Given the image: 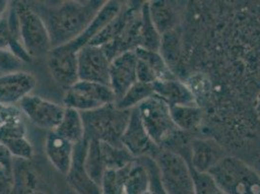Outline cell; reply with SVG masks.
<instances>
[{
	"instance_id": "obj_1",
	"label": "cell",
	"mask_w": 260,
	"mask_h": 194,
	"mask_svg": "<svg viewBox=\"0 0 260 194\" xmlns=\"http://www.w3.org/2000/svg\"><path fill=\"white\" fill-rule=\"evenodd\" d=\"M105 1H63L58 4L30 2L42 18L51 38L52 47L76 40L87 29Z\"/></svg>"
},
{
	"instance_id": "obj_2",
	"label": "cell",
	"mask_w": 260,
	"mask_h": 194,
	"mask_svg": "<svg viewBox=\"0 0 260 194\" xmlns=\"http://www.w3.org/2000/svg\"><path fill=\"white\" fill-rule=\"evenodd\" d=\"M85 139L109 143L121 147V137L127 127L131 110H121L115 103L83 112Z\"/></svg>"
},
{
	"instance_id": "obj_3",
	"label": "cell",
	"mask_w": 260,
	"mask_h": 194,
	"mask_svg": "<svg viewBox=\"0 0 260 194\" xmlns=\"http://www.w3.org/2000/svg\"><path fill=\"white\" fill-rule=\"evenodd\" d=\"M209 174L224 194H260V176L244 162L225 156Z\"/></svg>"
},
{
	"instance_id": "obj_4",
	"label": "cell",
	"mask_w": 260,
	"mask_h": 194,
	"mask_svg": "<svg viewBox=\"0 0 260 194\" xmlns=\"http://www.w3.org/2000/svg\"><path fill=\"white\" fill-rule=\"evenodd\" d=\"M15 6L25 52L31 59L46 57L53 47L42 18L34 10L30 2H15Z\"/></svg>"
},
{
	"instance_id": "obj_5",
	"label": "cell",
	"mask_w": 260,
	"mask_h": 194,
	"mask_svg": "<svg viewBox=\"0 0 260 194\" xmlns=\"http://www.w3.org/2000/svg\"><path fill=\"white\" fill-rule=\"evenodd\" d=\"M142 123L156 146H160L179 130L174 123L170 107L156 95L148 98L137 107Z\"/></svg>"
},
{
	"instance_id": "obj_6",
	"label": "cell",
	"mask_w": 260,
	"mask_h": 194,
	"mask_svg": "<svg viewBox=\"0 0 260 194\" xmlns=\"http://www.w3.org/2000/svg\"><path fill=\"white\" fill-rule=\"evenodd\" d=\"M116 102V96L110 86L78 81L74 86L65 90L62 105L80 113L100 108Z\"/></svg>"
},
{
	"instance_id": "obj_7",
	"label": "cell",
	"mask_w": 260,
	"mask_h": 194,
	"mask_svg": "<svg viewBox=\"0 0 260 194\" xmlns=\"http://www.w3.org/2000/svg\"><path fill=\"white\" fill-rule=\"evenodd\" d=\"M160 182L166 194H195L193 180L185 160L172 152L158 156Z\"/></svg>"
},
{
	"instance_id": "obj_8",
	"label": "cell",
	"mask_w": 260,
	"mask_h": 194,
	"mask_svg": "<svg viewBox=\"0 0 260 194\" xmlns=\"http://www.w3.org/2000/svg\"><path fill=\"white\" fill-rule=\"evenodd\" d=\"M46 58L52 78L65 90L74 86L79 81L78 51L70 44L53 48Z\"/></svg>"
},
{
	"instance_id": "obj_9",
	"label": "cell",
	"mask_w": 260,
	"mask_h": 194,
	"mask_svg": "<svg viewBox=\"0 0 260 194\" xmlns=\"http://www.w3.org/2000/svg\"><path fill=\"white\" fill-rule=\"evenodd\" d=\"M18 106L33 124L49 132L57 127L65 111L63 105L33 94L23 98Z\"/></svg>"
},
{
	"instance_id": "obj_10",
	"label": "cell",
	"mask_w": 260,
	"mask_h": 194,
	"mask_svg": "<svg viewBox=\"0 0 260 194\" xmlns=\"http://www.w3.org/2000/svg\"><path fill=\"white\" fill-rule=\"evenodd\" d=\"M111 60L101 47L87 45L78 52L79 81L110 86Z\"/></svg>"
},
{
	"instance_id": "obj_11",
	"label": "cell",
	"mask_w": 260,
	"mask_h": 194,
	"mask_svg": "<svg viewBox=\"0 0 260 194\" xmlns=\"http://www.w3.org/2000/svg\"><path fill=\"white\" fill-rule=\"evenodd\" d=\"M36 85V77L23 70L0 75V104L18 106L23 98L32 93Z\"/></svg>"
},
{
	"instance_id": "obj_12",
	"label": "cell",
	"mask_w": 260,
	"mask_h": 194,
	"mask_svg": "<svg viewBox=\"0 0 260 194\" xmlns=\"http://www.w3.org/2000/svg\"><path fill=\"white\" fill-rule=\"evenodd\" d=\"M137 56L134 52L119 54L111 61L110 87L115 93L116 101L133 86L137 80Z\"/></svg>"
},
{
	"instance_id": "obj_13",
	"label": "cell",
	"mask_w": 260,
	"mask_h": 194,
	"mask_svg": "<svg viewBox=\"0 0 260 194\" xmlns=\"http://www.w3.org/2000/svg\"><path fill=\"white\" fill-rule=\"evenodd\" d=\"M0 143L6 147L14 158L30 160L34 148L27 139V131L23 119H17L0 125Z\"/></svg>"
},
{
	"instance_id": "obj_14",
	"label": "cell",
	"mask_w": 260,
	"mask_h": 194,
	"mask_svg": "<svg viewBox=\"0 0 260 194\" xmlns=\"http://www.w3.org/2000/svg\"><path fill=\"white\" fill-rule=\"evenodd\" d=\"M87 148L86 139L75 145L72 163L65 176L66 182L77 194H102L101 187L89 177L85 167Z\"/></svg>"
},
{
	"instance_id": "obj_15",
	"label": "cell",
	"mask_w": 260,
	"mask_h": 194,
	"mask_svg": "<svg viewBox=\"0 0 260 194\" xmlns=\"http://www.w3.org/2000/svg\"><path fill=\"white\" fill-rule=\"evenodd\" d=\"M121 145L134 158L147 157L154 153L157 147L145 130L137 108L131 110L129 122L121 137Z\"/></svg>"
},
{
	"instance_id": "obj_16",
	"label": "cell",
	"mask_w": 260,
	"mask_h": 194,
	"mask_svg": "<svg viewBox=\"0 0 260 194\" xmlns=\"http://www.w3.org/2000/svg\"><path fill=\"white\" fill-rule=\"evenodd\" d=\"M74 147L70 141L57 134L55 131L48 133L45 140V153L50 163L63 176H66L70 169Z\"/></svg>"
},
{
	"instance_id": "obj_17",
	"label": "cell",
	"mask_w": 260,
	"mask_h": 194,
	"mask_svg": "<svg viewBox=\"0 0 260 194\" xmlns=\"http://www.w3.org/2000/svg\"><path fill=\"white\" fill-rule=\"evenodd\" d=\"M123 3L119 1H105L101 9L98 11L96 16L88 24L87 29L79 36L76 40L71 42L70 45L76 50L80 51L83 47L90 43L99 33H101L110 22H112L121 11Z\"/></svg>"
},
{
	"instance_id": "obj_18",
	"label": "cell",
	"mask_w": 260,
	"mask_h": 194,
	"mask_svg": "<svg viewBox=\"0 0 260 194\" xmlns=\"http://www.w3.org/2000/svg\"><path fill=\"white\" fill-rule=\"evenodd\" d=\"M224 157L223 150L214 141L195 140L191 144V167L197 172H209Z\"/></svg>"
},
{
	"instance_id": "obj_19",
	"label": "cell",
	"mask_w": 260,
	"mask_h": 194,
	"mask_svg": "<svg viewBox=\"0 0 260 194\" xmlns=\"http://www.w3.org/2000/svg\"><path fill=\"white\" fill-rule=\"evenodd\" d=\"M154 95L162 99L169 107L196 105L194 99L185 86L184 82L177 81V79L158 80L152 84Z\"/></svg>"
},
{
	"instance_id": "obj_20",
	"label": "cell",
	"mask_w": 260,
	"mask_h": 194,
	"mask_svg": "<svg viewBox=\"0 0 260 194\" xmlns=\"http://www.w3.org/2000/svg\"><path fill=\"white\" fill-rule=\"evenodd\" d=\"M39 180L29 160L14 158L13 188L10 194H33L38 191Z\"/></svg>"
},
{
	"instance_id": "obj_21",
	"label": "cell",
	"mask_w": 260,
	"mask_h": 194,
	"mask_svg": "<svg viewBox=\"0 0 260 194\" xmlns=\"http://www.w3.org/2000/svg\"><path fill=\"white\" fill-rule=\"evenodd\" d=\"M54 131L74 145L85 140L82 114L74 109L65 108L63 117Z\"/></svg>"
},
{
	"instance_id": "obj_22",
	"label": "cell",
	"mask_w": 260,
	"mask_h": 194,
	"mask_svg": "<svg viewBox=\"0 0 260 194\" xmlns=\"http://www.w3.org/2000/svg\"><path fill=\"white\" fill-rule=\"evenodd\" d=\"M171 117L179 130L197 128L202 120V111L197 105H184L170 107Z\"/></svg>"
},
{
	"instance_id": "obj_23",
	"label": "cell",
	"mask_w": 260,
	"mask_h": 194,
	"mask_svg": "<svg viewBox=\"0 0 260 194\" xmlns=\"http://www.w3.org/2000/svg\"><path fill=\"white\" fill-rule=\"evenodd\" d=\"M161 35L156 30L151 18L149 3L142 4L141 8V48L159 52Z\"/></svg>"
},
{
	"instance_id": "obj_24",
	"label": "cell",
	"mask_w": 260,
	"mask_h": 194,
	"mask_svg": "<svg viewBox=\"0 0 260 194\" xmlns=\"http://www.w3.org/2000/svg\"><path fill=\"white\" fill-rule=\"evenodd\" d=\"M85 167L89 177L100 186L103 176L107 169L103 161L99 141H87Z\"/></svg>"
},
{
	"instance_id": "obj_25",
	"label": "cell",
	"mask_w": 260,
	"mask_h": 194,
	"mask_svg": "<svg viewBox=\"0 0 260 194\" xmlns=\"http://www.w3.org/2000/svg\"><path fill=\"white\" fill-rule=\"evenodd\" d=\"M149 8L152 22L158 33L161 35L170 33L177 23V16L170 6L159 1L149 3Z\"/></svg>"
},
{
	"instance_id": "obj_26",
	"label": "cell",
	"mask_w": 260,
	"mask_h": 194,
	"mask_svg": "<svg viewBox=\"0 0 260 194\" xmlns=\"http://www.w3.org/2000/svg\"><path fill=\"white\" fill-rule=\"evenodd\" d=\"M100 149L107 170L123 168L135 160L123 146L117 147L109 143L100 142Z\"/></svg>"
},
{
	"instance_id": "obj_27",
	"label": "cell",
	"mask_w": 260,
	"mask_h": 194,
	"mask_svg": "<svg viewBox=\"0 0 260 194\" xmlns=\"http://www.w3.org/2000/svg\"><path fill=\"white\" fill-rule=\"evenodd\" d=\"M152 95H154L152 84L136 82L115 104L121 110H132Z\"/></svg>"
},
{
	"instance_id": "obj_28",
	"label": "cell",
	"mask_w": 260,
	"mask_h": 194,
	"mask_svg": "<svg viewBox=\"0 0 260 194\" xmlns=\"http://www.w3.org/2000/svg\"><path fill=\"white\" fill-rule=\"evenodd\" d=\"M149 189L150 176L147 168L134 160L125 181L124 194H144Z\"/></svg>"
},
{
	"instance_id": "obj_29",
	"label": "cell",
	"mask_w": 260,
	"mask_h": 194,
	"mask_svg": "<svg viewBox=\"0 0 260 194\" xmlns=\"http://www.w3.org/2000/svg\"><path fill=\"white\" fill-rule=\"evenodd\" d=\"M132 163L120 169L106 170L100 184L102 194H124L125 181Z\"/></svg>"
},
{
	"instance_id": "obj_30",
	"label": "cell",
	"mask_w": 260,
	"mask_h": 194,
	"mask_svg": "<svg viewBox=\"0 0 260 194\" xmlns=\"http://www.w3.org/2000/svg\"><path fill=\"white\" fill-rule=\"evenodd\" d=\"M184 84L191 93L197 106L200 107L208 100L211 91V82L205 74L196 73L190 75Z\"/></svg>"
},
{
	"instance_id": "obj_31",
	"label": "cell",
	"mask_w": 260,
	"mask_h": 194,
	"mask_svg": "<svg viewBox=\"0 0 260 194\" xmlns=\"http://www.w3.org/2000/svg\"><path fill=\"white\" fill-rule=\"evenodd\" d=\"M193 180L195 194H224L209 173L197 172L189 167Z\"/></svg>"
},
{
	"instance_id": "obj_32",
	"label": "cell",
	"mask_w": 260,
	"mask_h": 194,
	"mask_svg": "<svg viewBox=\"0 0 260 194\" xmlns=\"http://www.w3.org/2000/svg\"><path fill=\"white\" fill-rule=\"evenodd\" d=\"M24 62L9 49H0V73L7 74L22 70Z\"/></svg>"
},
{
	"instance_id": "obj_33",
	"label": "cell",
	"mask_w": 260,
	"mask_h": 194,
	"mask_svg": "<svg viewBox=\"0 0 260 194\" xmlns=\"http://www.w3.org/2000/svg\"><path fill=\"white\" fill-rule=\"evenodd\" d=\"M22 113L19 106H7L0 104V125L12 120L22 119Z\"/></svg>"
},
{
	"instance_id": "obj_34",
	"label": "cell",
	"mask_w": 260,
	"mask_h": 194,
	"mask_svg": "<svg viewBox=\"0 0 260 194\" xmlns=\"http://www.w3.org/2000/svg\"><path fill=\"white\" fill-rule=\"evenodd\" d=\"M13 162L14 157L12 156L11 153L4 145L0 143V165L6 168L7 170L13 171Z\"/></svg>"
},
{
	"instance_id": "obj_35",
	"label": "cell",
	"mask_w": 260,
	"mask_h": 194,
	"mask_svg": "<svg viewBox=\"0 0 260 194\" xmlns=\"http://www.w3.org/2000/svg\"><path fill=\"white\" fill-rule=\"evenodd\" d=\"M10 7V2L5 0H0V21L4 18V16L7 14Z\"/></svg>"
},
{
	"instance_id": "obj_36",
	"label": "cell",
	"mask_w": 260,
	"mask_h": 194,
	"mask_svg": "<svg viewBox=\"0 0 260 194\" xmlns=\"http://www.w3.org/2000/svg\"><path fill=\"white\" fill-rule=\"evenodd\" d=\"M255 111L257 113V115L260 117V93L259 95L257 96V100H256V106H255Z\"/></svg>"
},
{
	"instance_id": "obj_37",
	"label": "cell",
	"mask_w": 260,
	"mask_h": 194,
	"mask_svg": "<svg viewBox=\"0 0 260 194\" xmlns=\"http://www.w3.org/2000/svg\"><path fill=\"white\" fill-rule=\"evenodd\" d=\"M33 194H48L46 193V192H44L42 190H38V191H36V192H34Z\"/></svg>"
},
{
	"instance_id": "obj_38",
	"label": "cell",
	"mask_w": 260,
	"mask_h": 194,
	"mask_svg": "<svg viewBox=\"0 0 260 194\" xmlns=\"http://www.w3.org/2000/svg\"><path fill=\"white\" fill-rule=\"evenodd\" d=\"M2 167H3V166H1V165H0V168H2ZM3 168H4V167H3ZM5 169H6V168H5Z\"/></svg>"
}]
</instances>
